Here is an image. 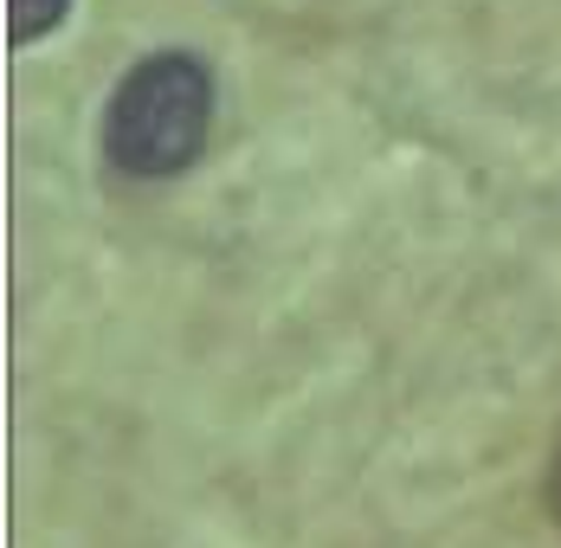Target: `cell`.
<instances>
[{"label": "cell", "instance_id": "6da1fadb", "mask_svg": "<svg viewBox=\"0 0 561 548\" xmlns=\"http://www.w3.org/2000/svg\"><path fill=\"white\" fill-rule=\"evenodd\" d=\"M214 136V71L194 53H149L104 104V162L129 181H169Z\"/></svg>", "mask_w": 561, "mask_h": 548}, {"label": "cell", "instance_id": "7a4b0ae2", "mask_svg": "<svg viewBox=\"0 0 561 548\" xmlns=\"http://www.w3.org/2000/svg\"><path fill=\"white\" fill-rule=\"evenodd\" d=\"M65 13H71V0H13V39H20V46L46 39Z\"/></svg>", "mask_w": 561, "mask_h": 548}, {"label": "cell", "instance_id": "3957f363", "mask_svg": "<svg viewBox=\"0 0 561 548\" xmlns=\"http://www.w3.org/2000/svg\"><path fill=\"white\" fill-rule=\"evenodd\" d=\"M542 496H549V516L561 529V433H556V452H549V478H542Z\"/></svg>", "mask_w": 561, "mask_h": 548}]
</instances>
